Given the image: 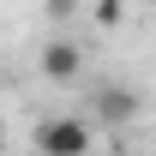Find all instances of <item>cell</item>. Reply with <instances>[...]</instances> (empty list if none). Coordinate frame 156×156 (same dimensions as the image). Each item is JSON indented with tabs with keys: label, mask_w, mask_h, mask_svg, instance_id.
Instances as JSON below:
<instances>
[{
	"label": "cell",
	"mask_w": 156,
	"mask_h": 156,
	"mask_svg": "<svg viewBox=\"0 0 156 156\" xmlns=\"http://www.w3.org/2000/svg\"><path fill=\"white\" fill-rule=\"evenodd\" d=\"M30 144H36L42 156H84L90 144H96V132H90V120L54 114V120H36V132H30Z\"/></svg>",
	"instance_id": "1"
},
{
	"label": "cell",
	"mask_w": 156,
	"mask_h": 156,
	"mask_svg": "<svg viewBox=\"0 0 156 156\" xmlns=\"http://www.w3.org/2000/svg\"><path fill=\"white\" fill-rule=\"evenodd\" d=\"M36 72L48 78V84H78V78H84V48H78V42H66V36L42 42V54H36Z\"/></svg>",
	"instance_id": "2"
},
{
	"label": "cell",
	"mask_w": 156,
	"mask_h": 156,
	"mask_svg": "<svg viewBox=\"0 0 156 156\" xmlns=\"http://www.w3.org/2000/svg\"><path fill=\"white\" fill-rule=\"evenodd\" d=\"M90 108H96V120H102V126H132L144 102H138V90H132V84H96Z\"/></svg>",
	"instance_id": "3"
},
{
	"label": "cell",
	"mask_w": 156,
	"mask_h": 156,
	"mask_svg": "<svg viewBox=\"0 0 156 156\" xmlns=\"http://www.w3.org/2000/svg\"><path fill=\"white\" fill-rule=\"evenodd\" d=\"M90 18H96L102 30H120V24H126V0H90Z\"/></svg>",
	"instance_id": "4"
},
{
	"label": "cell",
	"mask_w": 156,
	"mask_h": 156,
	"mask_svg": "<svg viewBox=\"0 0 156 156\" xmlns=\"http://www.w3.org/2000/svg\"><path fill=\"white\" fill-rule=\"evenodd\" d=\"M42 12L54 24H66V18H78V0H42Z\"/></svg>",
	"instance_id": "5"
},
{
	"label": "cell",
	"mask_w": 156,
	"mask_h": 156,
	"mask_svg": "<svg viewBox=\"0 0 156 156\" xmlns=\"http://www.w3.org/2000/svg\"><path fill=\"white\" fill-rule=\"evenodd\" d=\"M6 144H12V138H6V126H0V150H6Z\"/></svg>",
	"instance_id": "6"
},
{
	"label": "cell",
	"mask_w": 156,
	"mask_h": 156,
	"mask_svg": "<svg viewBox=\"0 0 156 156\" xmlns=\"http://www.w3.org/2000/svg\"><path fill=\"white\" fill-rule=\"evenodd\" d=\"M150 6H156V0H150Z\"/></svg>",
	"instance_id": "7"
}]
</instances>
